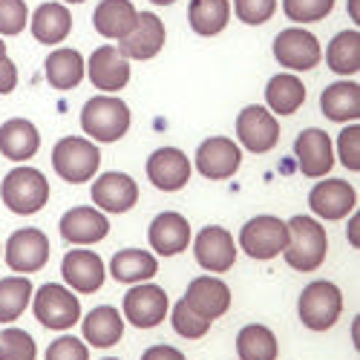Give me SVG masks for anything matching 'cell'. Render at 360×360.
<instances>
[{"instance_id":"1","label":"cell","mask_w":360,"mask_h":360,"mask_svg":"<svg viewBox=\"0 0 360 360\" xmlns=\"http://www.w3.org/2000/svg\"><path fill=\"white\" fill-rule=\"evenodd\" d=\"M288 245H285V262L294 271H314L323 265L328 251L326 228L309 217H291L288 222Z\"/></svg>"},{"instance_id":"2","label":"cell","mask_w":360,"mask_h":360,"mask_svg":"<svg viewBox=\"0 0 360 360\" xmlns=\"http://www.w3.org/2000/svg\"><path fill=\"white\" fill-rule=\"evenodd\" d=\"M81 127L89 139L101 144L118 141L130 130V107L115 96H96L81 110Z\"/></svg>"},{"instance_id":"3","label":"cell","mask_w":360,"mask_h":360,"mask_svg":"<svg viewBox=\"0 0 360 360\" xmlns=\"http://www.w3.org/2000/svg\"><path fill=\"white\" fill-rule=\"evenodd\" d=\"M0 196H4V205L12 214L29 217V214H38L49 202V182L35 167H15L0 182Z\"/></svg>"},{"instance_id":"4","label":"cell","mask_w":360,"mask_h":360,"mask_svg":"<svg viewBox=\"0 0 360 360\" xmlns=\"http://www.w3.org/2000/svg\"><path fill=\"white\" fill-rule=\"evenodd\" d=\"M98 165H101L98 147L81 136H67L61 141H55L52 147V167L70 185L89 182L98 173Z\"/></svg>"},{"instance_id":"5","label":"cell","mask_w":360,"mask_h":360,"mask_svg":"<svg viewBox=\"0 0 360 360\" xmlns=\"http://www.w3.org/2000/svg\"><path fill=\"white\" fill-rule=\"evenodd\" d=\"M343 311V294L335 283L314 280L300 294V320H303L311 332H326L338 323Z\"/></svg>"},{"instance_id":"6","label":"cell","mask_w":360,"mask_h":360,"mask_svg":"<svg viewBox=\"0 0 360 360\" xmlns=\"http://www.w3.org/2000/svg\"><path fill=\"white\" fill-rule=\"evenodd\" d=\"M288 245V225L277 217H254L239 231V248L251 259H274Z\"/></svg>"},{"instance_id":"7","label":"cell","mask_w":360,"mask_h":360,"mask_svg":"<svg viewBox=\"0 0 360 360\" xmlns=\"http://www.w3.org/2000/svg\"><path fill=\"white\" fill-rule=\"evenodd\" d=\"M35 317L41 320V326L55 328V332H64V328H72L81 320V303L72 291H67L64 285L46 283L38 288L35 300H32Z\"/></svg>"},{"instance_id":"8","label":"cell","mask_w":360,"mask_h":360,"mask_svg":"<svg viewBox=\"0 0 360 360\" xmlns=\"http://www.w3.org/2000/svg\"><path fill=\"white\" fill-rule=\"evenodd\" d=\"M274 55L285 70L306 72V70H314L320 64L323 49H320V41L309 32V29L291 26V29H283V32L274 38Z\"/></svg>"},{"instance_id":"9","label":"cell","mask_w":360,"mask_h":360,"mask_svg":"<svg viewBox=\"0 0 360 360\" xmlns=\"http://www.w3.org/2000/svg\"><path fill=\"white\" fill-rule=\"evenodd\" d=\"M6 262L18 274H32L41 271L49 259V239L38 228H20L9 236L6 243Z\"/></svg>"},{"instance_id":"10","label":"cell","mask_w":360,"mask_h":360,"mask_svg":"<svg viewBox=\"0 0 360 360\" xmlns=\"http://www.w3.org/2000/svg\"><path fill=\"white\" fill-rule=\"evenodd\" d=\"M236 136L251 153H268L280 141V124L262 104H251L236 118Z\"/></svg>"},{"instance_id":"11","label":"cell","mask_w":360,"mask_h":360,"mask_svg":"<svg viewBox=\"0 0 360 360\" xmlns=\"http://www.w3.org/2000/svg\"><path fill=\"white\" fill-rule=\"evenodd\" d=\"M193 254H196V262L205 268V271L222 274L236 262V243L225 228L207 225L193 239Z\"/></svg>"},{"instance_id":"12","label":"cell","mask_w":360,"mask_h":360,"mask_svg":"<svg viewBox=\"0 0 360 360\" xmlns=\"http://www.w3.org/2000/svg\"><path fill=\"white\" fill-rule=\"evenodd\" d=\"M144 170H147V179L159 191L173 193V191H182L191 182L193 167H191V159L179 147H159L156 153L147 159Z\"/></svg>"},{"instance_id":"13","label":"cell","mask_w":360,"mask_h":360,"mask_svg":"<svg viewBox=\"0 0 360 360\" xmlns=\"http://www.w3.org/2000/svg\"><path fill=\"white\" fill-rule=\"evenodd\" d=\"M165 46V23L150 15V12H139L136 18V26L130 29V32L118 41V52H122L127 61L133 58V61H147V58H156Z\"/></svg>"},{"instance_id":"14","label":"cell","mask_w":360,"mask_h":360,"mask_svg":"<svg viewBox=\"0 0 360 360\" xmlns=\"http://www.w3.org/2000/svg\"><path fill=\"white\" fill-rule=\"evenodd\" d=\"M239 165H243V153H239V144L231 141V139H222V136H214L199 144L196 150V170L205 176V179H231Z\"/></svg>"},{"instance_id":"15","label":"cell","mask_w":360,"mask_h":360,"mask_svg":"<svg viewBox=\"0 0 360 360\" xmlns=\"http://www.w3.org/2000/svg\"><path fill=\"white\" fill-rule=\"evenodd\" d=\"M294 153H297L300 170L311 179H323L335 167V150L326 130H317V127L303 130L294 141Z\"/></svg>"},{"instance_id":"16","label":"cell","mask_w":360,"mask_h":360,"mask_svg":"<svg viewBox=\"0 0 360 360\" xmlns=\"http://www.w3.org/2000/svg\"><path fill=\"white\" fill-rule=\"evenodd\" d=\"M167 306H170L167 294L159 285L141 283V285L130 288L124 297V317L136 328H156L167 317Z\"/></svg>"},{"instance_id":"17","label":"cell","mask_w":360,"mask_h":360,"mask_svg":"<svg viewBox=\"0 0 360 360\" xmlns=\"http://www.w3.org/2000/svg\"><path fill=\"white\" fill-rule=\"evenodd\" d=\"M354 205H357V193L349 182H343V179L317 182L309 193V207L323 219H343L354 211Z\"/></svg>"},{"instance_id":"18","label":"cell","mask_w":360,"mask_h":360,"mask_svg":"<svg viewBox=\"0 0 360 360\" xmlns=\"http://www.w3.org/2000/svg\"><path fill=\"white\" fill-rule=\"evenodd\" d=\"M93 202L98 205V211L127 214L139 202V185L127 173H115V170L101 173L93 182Z\"/></svg>"},{"instance_id":"19","label":"cell","mask_w":360,"mask_h":360,"mask_svg":"<svg viewBox=\"0 0 360 360\" xmlns=\"http://www.w3.org/2000/svg\"><path fill=\"white\" fill-rule=\"evenodd\" d=\"M86 72H89V81L98 89H104V93H118V89H124L130 81V61L115 46L107 44L89 55Z\"/></svg>"},{"instance_id":"20","label":"cell","mask_w":360,"mask_h":360,"mask_svg":"<svg viewBox=\"0 0 360 360\" xmlns=\"http://www.w3.org/2000/svg\"><path fill=\"white\" fill-rule=\"evenodd\" d=\"M185 303L205 320H217L231 309V288L219 277H196L188 291H185Z\"/></svg>"},{"instance_id":"21","label":"cell","mask_w":360,"mask_h":360,"mask_svg":"<svg viewBox=\"0 0 360 360\" xmlns=\"http://www.w3.org/2000/svg\"><path fill=\"white\" fill-rule=\"evenodd\" d=\"M61 274L78 294H96L104 285V262L96 251H70L61 262Z\"/></svg>"},{"instance_id":"22","label":"cell","mask_w":360,"mask_h":360,"mask_svg":"<svg viewBox=\"0 0 360 360\" xmlns=\"http://www.w3.org/2000/svg\"><path fill=\"white\" fill-rule=\"evenodd\" d=\"M110 231L107 217L98 207H72L61 217V236L72 245H93Z\"/></svg>"},{"instance_id":"23","label":"cell","mask_w":360,"mask_h":360,"mask_svg":"<svg viewBox=\"0 0 360 360\" xmlns=\"http://www.w3.org/2000/svg\"><path fill=\"white\" fill-rule=\"evenodd\" d=\"M150 245L162 257H176L191 245V225L182 214L165 211L150 222Z\"/></svg>"},{"instance_id":"24","label":"cell","mask_w":360,"mask_h":360,"mask_svg":"<svg viewBox=\"0 0 360 360\" xmlns=\"http://www.w3.org/2000/svg\"><path fill=\"white\" fill-rule=\"evenodd\" d=\"M41 147V133L32 122L26 118H9V122L0 127V153L12 162H26L38 153Z\"/></svg>"},{"instance_id":"25","label":"cell","mask_w":360,"mask_h":360,"mask_svg":"<svg viewBox=\"0 0 360 360\" xmlns=\"http://www.w3.org/2000/svg\"><path fill=\"white\" fill-rule=\"evenodd\" d=\"M81 332H84V340L89 346H98V349H110L122 340L124 335V320L112 306H101V309H93L86 314V320L81 323Z\"/></svg>"},{"instance_id":"26","label":"cell","mask_w":360,"mask_h":360,"mask_svg":"<svg viewBox=\"0 0 360 360\" xmlns=\"http://www.w3.org/2000/svg\"><path fill=\"white\" fill-rule=\"evenodd\" d=\"M323 115L332 122H357L360 118V86L354 81H340L323 89L320 96Z\"/></svg>"},{"instance_id":"27","label":"cell","mask_w":360,"mask_h":360,"mask_svg":"<svg viewBox=\"0 0 360 360\" xmlns=\"http://www.w3.org/2000/svg\"><path fill=\"white\" fill-rule=\"evenodd\" d=\"M136 18H139V12L130 0H101L93 15L98 35L112 38V41H122L136 26Z\"/></svg>"},{"instance_id":"28","label":"cell","mask_w":360,"mask_h":360,"mask_svg":"<svg viewBox=\"0 0 360 360\" xmlns=\"http://www.w3.org/2000/svg\"><path fill=\"white\" fill-rule=\"evenodd\" d=\"M72 29V15L61 4H41L32 12V35L38 44H61Z\"/></svg>"},{"instance_id":"29","label":"cell","mask_w":360,"mask_h":360,"mask_svg":"<svg viewBox=\"0 0 360 360\" xmlns=\"http://www.w3.org/2000/svg\"><path fill=\"white\" fill-rule=\"evenodd\" d=\"M44 70H46V81L55 89H75L81 84L84 72H86V64H84L81 52H75L70 46H61L46 58Z\"/></svg>"},{"instance_id":"30","label":"cell","mask_w":360,"mask_h":360,"mask_svg":"<svg viewBox=\"0 0 360 360\" xmlns=\"http://www.w3.org/2000/svg\"><path fill=\"white\" fill-rule=\"evenodd\" d=\"M265 101L277 115H294L306 101V84L300 81L297 75H288V72H280L268 81L265 86Z\"/></svg>"},{"instance_id":"31","label":"cell","mask_w":360,"mask_h":360,"mask_svg":"<svg viewBox=\"0 0 360 360\" xmlns=\"http://www.w3.org/2000/svg\"><path fill=\"white\" fill-rule=\"evenodd\" d=\"M110 271L118 283H147L150 277H156L159 262L150 251H139V248H127L118 251L110 262Z\"/></svg>"},{"instance_id":"32","label":"cell","mask_w":360,"mask_h":360,"mask_svg":"<svg viewBox=\"0 0 360 360\" xmlns=\"http://www.w3.org/2000/svg\"><path fill=\"white\" fill-rule=\"evenodd\" d=\"M231 18V4L228 0H191L188 6V20L191 29L202 38H211L228 26Z\"/></svg>"},{"instance_id":"33","label":"cell","mask_w":360,"mask_h":360,"mask_svg":"<svg viewBox=\"0 0 360 360\" xmlns=\"http://www.w3.org/2000/svg\"><path fill=\"white\" fill-rule=\"evenodd\" d=\"M326 61L338 75H354L360 70V32L357 29H346V32L335 35L326 49Z\"/></svg>"},{"instance_id":"34","label":"cell","mask_w":360,"mask_h":360,"mask_svg":"<svg viewBox=\"0 0 360 360\" xmlns=\"http://www.w3.org/2000/svg\"><path fill=\"white\" fill-rule=\"evenodd\" d=\"M236 352L239 360H277V338L271 328H265L259 323L245 326L236 338Z\"/></svg>"},{"instance_id":"35","label":"cell","mask_w":360,"mask_h":360,"mask_svg":"<svg viewBox=\"0 0 360 360\" xmlns=\"http://www.w3.org/2000/svg\"><path fill=\"white\" fill-rule=\"evenodd\" d=\"M29 300H32V283L26 277H6L0 280V323H12L18 320Z\"/></svg>"},{"instance_id":"36","label":"cell","mask_w":360,"mask_h":360,"mask_svg":"<svg viewBox=\"0 0 360 360\" xmlns=\"http://www.w3.org/2000/svg\"><path fill=\"white\" fill-rule=\"evenodd\" d=\"M38 346L32 335L23 328H6L0 332V360H35Z\"/></svg>"},{"instance_id":"37","label":"cell","mask_w":360,"mask_h":360,"mask_svg":"<svg viewBox=\"0 0 360 360\" xmlns=\"http://www.w3.org/2000/svg\"><path fill=\"white\" fill-rule=\"evenodd\" d=\"M335 9V0H283V12L297 23H317L328 18Z\"/></svg>"},{"instance_id":"38","label":"cell","mask_w":360,"mask_h":360,"mask_svg":"<svg viewBox=\"0 0 360 360\" xmlns=\"http://www.w3.org/2000/svg\"><path fill=\"white\" fill-rule=\"evenodd\" d=\"M173 328H176V335H182L188 340H196V338H205L207 335V328H211V320H205L199 317L185 300H179V303L173 306V317H170Z\"/></svg>"},{"instance_id":"39","label":"cell","mask_w":360,"mask_h":360,"mask_svg":"<svg viewBox=\"0 0 360 360\" xmlns=\"http://www.w3.org/2000/svg\"><path fill=\"white\" fill-rule=\"evenodd\" d=\"M29 23L23 0H0V35H20Z\"/></svg>"},{"instance_id":"40","label":"cell","mask_w":360,"mask_h":360,"mask_svg":"<svg viewBox=\"0 0 360 360\" xmlns=\"http://www.w3.org/2000/svg\"><path fill=\"white\" fill-rule=\"evenodd\" d=\"M233 9L243 23L259 26L271 20V15L277 12V0H233Z\"/></svg>"},{"instance_id":"41","label":"cell","mask_w":360,"mask_h":360,"mask_svg":"<svg viewBox=\"0 0 360 360\" xmlns=\"http://www.w3.org/2000/svg\"><path fill=\"white\" fill-rule=\"evenodd\" d=\"M338 150H340V162H343V167H349V170L357 173V170H360V127H357V122L340 133V139H338Z\"/></svg>"},{"instance_id":"42","label":"cell","mask_w":360,"mask_h":360,"mask_svg":"<svg viewBox=\"0 0 360 360\" xmlns=\"http://www.w3.org/2000/svg\"><path fill=\"white\" fill-rule=\"evenodd\" d=\"M46 360H89V352L78 338H61L46 349Z\"/></svg>"},{"instance_id":"43","label":"cell","mask_w":360,"mask_h":360,"mask_svg":"<svg viewBox=\"0 0 360 360\" xmlns=\"http://www.w3.org/2000/svg\"><path fill=\"white\" fill-rule=\"evenodd\" d=\"M15 86H18V67L6 58V61H0V96L12 93Z\"/></svg>"},{"instance_id":"44","label":"cell","mask_w":360,"mask_h":360,"mask_svg":"<svg viewBox=\"0 0 360 360\" xmlns=\"http://www.w3.org/2000/svg\"><path fill=\"white\" fill-rule=\"evenodd\" d=\"M141 360H185V354L173 346H153L141 354Z\"/></svg>"},{"instance_id":"45","label":"cell","mask_w":360,"mask_h":360,"mask_svg":"<svg viewBox=\"0 0 360 360\" xmlns=\"http://www.w3.org/2000/svg\"><path fill=\"white\" fill-rule=\"evenodd\" d=\"M349 239H352V243L357 245V214H354V219L349 222Z\"/></svg>"},{"instance_id":"46","label":"cell","mask_w":360,"mask_h":360,"mask_svg":"<svg viewBox=\"0 0 360 360\" xmlns=\"http://www.w3.org/2000/svg\"><path fill=\"white\" fill-rule=\"evenodd\" d=\"M357 4H360V0H349V12H352L354 20H357Z\"/></svg>"},{"instance_id":"47","label":"cell","mask_w":360,"mask_h":360,"mask_svg":"<svg viewBox=\"0 0 360 360\" xmlns=\"http://www.w3.org/2000/svg\"><path fill=\"white\" fill-rule=\"evenodd\" d=\"M150 4H156V6H170V4H176V0H150Z\"/></svg>"},{"instance_id":"48","label":"cell","mask_w":360,"mask_h":360,"mask_svg":"<svg viewBox=\"0 0 360 360\" xmlns=\"http://www.w3.org/2000/svg\"><path fill=\"white\" fill-rule=\"evenodd\" d=\"M6 58H9V55H6V44L0 41V61H6Z\"/></svg>"},{"instance_id":"49","label":"cell","mask_w":360,"mask_h":360,"mask_svg":"<svg viewBox=\"0 0 360 360\" xmlns=\"http://www.w3.org/2000/svg\"><path fill=\"white\" fill-rule=\"evenodd\" d=\"M67 4H84V0H67Z\"/></svg>"},{"instance_id":"50","label":"cell","mask_w":360,"mask_h":360,"mask_svg":"<svg viewBox=\"0 0 360 360\" xmlns=\"http://www.w3.org/2000/svg\"><path fill=\"white\" fill-rule=\"evenodd\" d=\"M107 360H115V357H107Z\"/></svg>"}]
</instances>
